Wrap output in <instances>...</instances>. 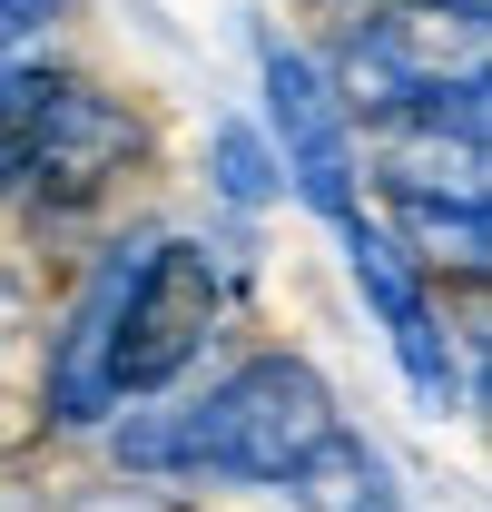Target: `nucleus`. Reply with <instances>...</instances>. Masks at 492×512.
I'll use <instances>...</instances> for the list:
<instances>
[{
  "label": "nucleus",
  "mask_w": 492,
  "mask_h": 512,
  "mask_svg": "<svg viewBox=\"0 0 492 512\" xmlns=\"http://www.w3.org/2000/svg\"><path fill=\"white\" fill-rule=\"evenodd\" d=\"M345 414L306 355H246L207 394L187 404H148L128 414L109 453L128 473H158V483H256V493H306L315 463L335 453Z\"/></svg>",
  "instance_id": "f257e3e1"
},
{
  "label": "nucleus",
  "mask_w": 492,
  "mask_h": 512,
  "mask_svg": "<svg viewBox=\"0 0 492 512\" xmlns=\"http://www.w3.org/2000/svg\"><path fill=\"white\" fill-rule=\"evenodd\" d=\"M227 306V276L197 237H148L138 276H128V316H119V404H158L178 394V375L207 355Z\"/></svg>",
  "instance_id": "f03ea898"
},
{
  "label": "nucleus",
  "mask_w": 492,
  "mask_h": 512,
  "mask_svg": "<svg viewBox=\"0 0 492 512\" xmlns=\"http://www.w3.org/2000/svg\"><path fill=\"white\" fill-rule=\"evenodd\" d=\"M256 79H266V148H276V178L306 197L325 227L365 217V158H355V119H345L335 79H325L306 50H286V40L256 50Z\"/></svg>",
  "instance_id": "7ed1b4c3"
},
{
  "label": "nucleus",
  "mask_w": 492,
  "mask_h": 512,
  "mask_svg": "<svg viewBox=\"0 0 492 512\" xmlns=\"http://www.w3.org/2000/svg\"><path fill=\"white\" fill-rule=\"evenodd\" d=\"M335 237H345V276H355L365 316L394 335V365H404V384H414L433 414H443V404L463 394V365H453V325H443V296H433V266H414V256L394 247L374 217H345Z\"/></svg>",
  "instance_id": "20e7f679"
},
{
  "label": "nucleus",
  "mask_w": 492,
  "mask_h": 512,
  "mask_svg": "<svg viewBox=\"0 0 492 512\" xmlns=\"http://www.w3.org/2000/svg\"><path fill=\"white\" fill-rule=\"evenodd\" d=\"M138 256H148V237L109 247L99 266H89V286H79L69 325L50 335L40 404H50V424H60V434H99V424L119 414V316H128V276H138Z\"/></svg>",
  "instance_id": "39448f33"
},
{
  "label": "nucleus",
  "mask_w": 492,
  "mask_h": 512,
  "mask_svg": "<svg viewBox=\"0 0 492 512\" xmlns=\"http://www.w3.org/2000/svg\"><path fill=\"white\" fill-rule=\"evenodd\" d=\"M374 227L414 256V266H443V247H453V266H473V276H483V256H492L483 168H463L453 188H433L424 168H384V217H374Z\"/></svg>",
  "instance_id": "423d86ee"
},
{
  "label": "nucleus",
  "mask_w": 492,
  "mask_h": 512,
  "mask_svg": "<svg viewBox=\"0 0 492 512\" xmlns=\"http://www.w3.org/2000/svg\"><path fill=\"white\" fill-rule=\"evenodd\" d=\"M306 503L325 512H404V493H394V473H384V453L365 444V434H335V453L315 463Z\"/></svg>",
  "instance_id": "0eeeda50"
},
{
  "label": "nucleus",
  "mask_w": 492,
  "mask_h": 512,
  "mask_svg": "<svg viewBox=\"0 0 492 512\" xmlns=\"http://www.w3.org/2000/svg\"><path fill=\"white\" fill-rule=\"evenodd\" d=\"M207 168H217V197H227V207H266V197L286 188V178H276L266 128H246V119H227L217 138H207Z\"/></svg>",
  "instance_id": "6e6552de"
},
{
  "label": "nucleus",
  "mask_w": 492,
  "mask_h": 512,
  "mask_svg": "<svg viewBox=\"0 0 492 512\" xmlns=\"http://www.w3.org/2000/svg\"><path fill=\"white\" fill-rule=\"evenodd\" d=\"M60 20V0H0V60H30V40Z\"/></svg>",
  "instance_id": "1a4fd4ad"
},
{
  "label": "nucleus",
  "mask_w": 492,
  "mask_h": 512,
  "mask_svg": "<svg viewBox=\"0 0 492 512\" xmlns=\"http://www.w3.org/2000/svg\"><path fill=\"white\" fill-rule=\"evenodd\" d=\"M40 178V138H30V119H0V197H20Z\"/></svg>",
  "instance_id": "9d476101"
},
{
  "label": "nucleus",
  "mask_w": 492,
  "mask_h": 512,
  "mask_svg": "<svg viewBox=\"0 0 492 512\" xmlns=\"http://www.w3.org/2000/svg\"><path fill=\"white\" fill-rule=\"evenodd\" d=\"M374 10H443V0H374ZM463 20H483V0H453Z\"/></svg>",
  "instance_id": "9b49d317"
}]
</instances>
